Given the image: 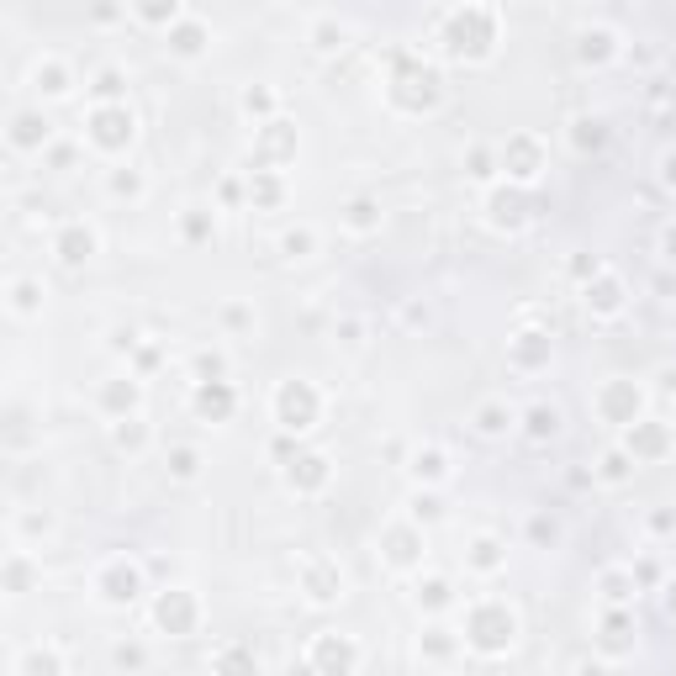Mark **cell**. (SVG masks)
<instances>
[{
  "label": "cell",
  "instance_id": "11",
  "mask_svg": "<svg viewBox=\"0 0 676 676\" xmlns=\"http://www.w3.org/2000/svg\"><path fill=\"white\" fill-rule=\"evenodd\" d=\"M576 43H581V48H576L581 64H608V59H618V53H624V48H618V32L603 27V22H597V27H581Z\"/></svg>",
  "mask_w": 676,
  "mask_h": 676
},
{
  "label": "cell",
  "instance_id": "17",
  "mask_svg": "<svg viewBox=\"0 0 676 676\" xmlns=\"http://www.w3.org/2000/svg\"><path fill=\"white\" fill-rule=\"evenodd\" d=\"M59 254H64V265H80V259H90V254H96V233L74 222V228L59 238Z\"/></svg>",
  "mask_w": 676,
  "mask_h": 676
},
{
  "label": "cell",
  "instance_id": "7",
  "mask_svg": "<svg viewBox=\"0 0 676 676\" xmlns=\"http://www.w3.org/2000/svg\"><path fill=\"white\" fill-rule=\"evenodd\" d=\"M106 571H111V576H101V603H111V608H127V603H138V592H143L138 571L127 566V560H111Z\"/></svg>",
  "mask_w": 676,
  "mask_h": 676
},
{
  "label": "cell",
  "instance_id": "9",
  "mask_svg": "<svg viewBox=\"0 0 676 676\" xmlns=\"http://www.w3.org/2000/svg\"><path fill=\"white\" fill-rule=\"evenodd\" d=\"M312 661H323L328 676H349L354 666H360V650H354L349 640H333V634H317V640H312Z\"/></svg>",
  "mask_w": 676,
  "mask_h": 676
},
{
  "label": "cell",
  "instance_id": "26",
  "mask_svg": "<svg viewBox=\"0 0 676 676\" xmlns=\"http://www.w3.org/2000/svg\"><path fill=\"white\" fill-rule=\"evenodd\" d=\"M312 243H317V233H312V228H291L286 238H280V249H286V259H307V254H312Z\"/></svg>",
  "mask_w": 676,
  "mask_h": 676
},
{
  "label": "cell",
  "instance_id": "1",
  "mask_svg": "<svg viewBox=\"0 0 676 676\" xmlns=\"http://www.w3.org/2000/svg\"><path fill=\"white\" fill-rule=\"evenodd\" d=\"M439 43H449V53H471L486 59L497 43V11L492 6H460L439 16Z\"/></svg>",
  "mask_w": 676,
  "mask_h": 676
},
{
  "label": "cell",
  "instance_id": "15",
  "mask_svg": "<svg viewBox=\"0 0 676 676\" xmlns=\"http://www.w3.org/2000/svg\"><path fill=\"white\" fill-rule=\"evenodd\" d=\"M307 597H312V603H333V597H344V571H338V566H312L307 571Z\"/></svg>",
  "mask_w": 676,
  "mask_h": 676
},
{
  "label": "cell",
  "instance_id": "13",
  "mask_svg": "<svg viewBox=\"0 0 676 676\" xmlns=\"http://www.w3.org/2000/svg\"><path fill=\"white\" fill-rule=\"evenodd\" d=\"M206 43H212V32L201 27V16H196V11H185L180 22L169 27V48H175L180 59H196V53H201Z\"/></svg>",
  "mask_w": 676,
  "mask_h": 676
},
{
  "label": "cell",
  "instance_id": "16",
  "mask_svg": "<svg viewBox=\"0 0 676 676\" xmlns=\"http://www.w3.org/2000/svg\"><path fill=\"white\" fill-rule=\"evenodd\" d=\"M513 360H518V370L550 365V338H544V333H518L513 338Z\"/></svg>",
  "mask_w": 676,
  "mask_h": 676
},
{
  "label": "cell",
  "instance_id": "4",
  "mask_svg": "<svg viewBox=\"0 0 676 676\" xmlns=\"http://www.w3.org/2000/svg\"><path fill=\"white\" fill-rule=\"evenodd\" d=\"M90 143L96 148H106V154H117V148H127L133 143V111L127 106H96L90 111Z\"/></svg>",
  "mask_w": 676,
  "mask_h": 676
},
{
  "label": "cell",
  "instance_id": "24",
  "mask_svg": "<svg viewBox=\"0 0 676 676\" xmlns=\"http://www.w3.org/2000/svg\"><path fill=\"white\" fill-rule=\"evenodd\" d=\"M344 222H349V233H370V228H381V212H375V201H354Z\"/></svg>",
  "mask_w": 676,
  "mask_h": 676
},
{
  "label": "cell",
  "instance_id": "14",
  "mask_svg": "<svg viewBox=\"0 0 676 676\" xmlns=\"http://www.w3.org/2000/svg\"><path fill=\"white\" fill-rule=\"evenodd\" d=\"M513 423H518V412L507 407V402H481V407H476V434H486V439L513 434Z\"/></svg>",
  "mask_w": 676,
  "mask_h": 676
},
{
  "label": "cell",
  "instance_id": "28",
  "mask_svg": "<svg viewBox=\"0 0 676 676\" xmlns=\"http://www.w3.org/2000/svg\"><path fill=\"white\" fill-rule=\"evenodd\" d=\"M27 676H59V655H53V650L32 655V661H27Z\"/></svg>",
  "mask_w": 676,
  "mask_h": 676
},
{
  "label": "cell",
  "instance_id": "2",
  "mask_svg": "<svg viewBox=\"0 0 676 676\" xmlns=\"http://www.w3.org/2000/svg\"><path fill=\"white\" fill-rule=\"evenodd\" d=\"M518 640V613L507 608V603H476L471 608V624H465V645L481 650V655H502V650H513Z\"/></svg>",
  "mask_w": 676,
  "mask_h": 676
},
{
  "label": "cell",
  "instance_id": "6",
  "mask_svg": "<svg viewBox=\"0 0 676 676\" xmlns=\"http://www.w3.org/2000/svg\"><path fill=\"white\" fill-rule=\"evenodd\" d=\"M539 143L534 138H513L502 148V169H507V185H529V180H539Z\"/></svg>",
  "mask_w": 676,
  "mask_h": 676
},
{
  "label": "cell",
  "instance_id": "33",
  "mask_svg": "<svg viewBox=\"0 0 676 676\" xmlns=\"http://www.w3.org/2000/svg\"><path fill=\"white\" fill-rule=\"evenodd\" d=\"M661 180L671 185V191H676V148H671V154L661 159Z\"/></svg>",
  "mask_w": 676,
  "mask_h": 676
},
{
  "label": "cell",
  "instance_id": "30",
  "mask_svg": "<svg viewBox=\"0 0 676 676\" xmlns=\"http://www.w3.org/2000/svg\"><path fill=\"white\" fill-rule=\"evenodd\" d=\"M270 106H275L270 90H243V111H270Z\"/></svg>",
  "mask_w": 676,
  "mask_h": 676
},
{
  "label": "cell",
  "instance_id": "5",
  "mask_svg": "<svg viewBox=\"0 0 676 676\" xmlns=\"http://www.w3.org/2000/svg\"><path fill=\"white\" fill-rule=\"evenodd\" d=\"M486 206H492V228L518 233L523 222H529V196H523V185H497Z\"/></svg>",
  "mask_w": 676,
  "mask_h": 676
},
{
  "label": "cell",
  "instance_id": "32",
  "mask_svg": "<svg viewBox=\"0 0 676 676\" xmlns=\"http://www.w3.org/2000/svg\"><path fill=\"white\" fill-rule=\"evenodd\" d=\"M175 476H196V455H191V449H180V455H175Z\"/></svg>",
  "mask_w": 676,
  "mask_h": 676
},
{
  "label": "cell",
  "instance_id": "27",
  "mask_svg": "<svg viewBox=\"0 0 676 676\" xmlns=\"http://www.w3.org/2000/svg\"><path fill=\"white\" fill-rule=\"evenodd\" d=\"M471 550H476V555H471V566H476V571H497V566H502V555H497L502 544H497V539H476Z\"/></svg>",
  "mask_w": 676,
  "mask_h": 676
},
{
  "label": "cell",
  "instance_id": "31",
  "mask_svg": "<svg viewBox=\"0 0 676 676\" xmlns=\"http://www.w3.org/2000/svg\"><path fill=\"white\" fill-rule=\"evenodd\" d=\"M603 465H608V471H603V481H624V476H629V471H624V465H629V455H608Z\"/></svg>",
  "mask_w": 676,
  "mask_h": 676
},
{
  "label": "cell",
  "instance_id": "20",
  "mask_svg": "<svg viewBox=\"0 0 676 676\" xmlns=\"http://www.w3.org/2000/svg\"><path fill=\"white\" fill-rule=\"evenodd\" d=\"M412 476H418V481H444L449 476L444 449H418V455H412Z\"/></svg>",
  "mask_w": 676,
  "mask_h": 676
},
{
  "label": "cell",
  "instance_id": "22",
  "mask_svg": "<svg viewBox=\"0 0 676 676\" xmlns=\"http://www.w3.org/2000/svg\"><path fill=\"white\" fill-rule=\"evenodd\" d=\"M37 90H48V96H64V90H69V69L64 64H37Z\"/></svg>",
  "mask_w": 676,
  "mask_h": 676
},
{
  "label": "cell",
  "instance_id": "3",
  "mask_svg": "<svg viewBox=\"0 0 676 676\" xmlns=\"http://www.w3.org/2000/svg\"><path fill=\"white\" fill-rule=\"evenodd\" d=\"M317 412H323V397L312 391V381H286L275 391V423L291 428V434H307L317 423Z\"/></svg>",
  "mask_w": 676,
  "mask_h": 676
},
{
  "label": "cell",
  "instance_id": "12",
  "mask_svg": "<svg viewBox=\"0 0 676 676\" xmlns=\"http://www.w3.org/2000/svg\"><path fill=\"white\" fill-rule=\"evenodd\" d=\"M587 307H592V317H618V312H624V280H618V275H592Z\"/></svg>",
  "mask_w": 676,
  "mask_h": 676
},
{
  "label": "cell",
  "instance_id": "29",
  "mask_svg": "<svg viewBox=\"0 0 676 676\" xmlns=\"http://www.w3.org/2000/svg\"><path fill=\"white\" fill-rule=\"evenodd\" d=\"M412 518H418V523L428 518V523H434V518H439V497H412Z\"/></svg>",
  "mask_w": 676,
  "mask_h": 676
},
{
  "label": "cell",
  "instance_id": "23",
  "mask_svg": "<svg viewBox=\"0 0 676 676\" xmlns=\"http://www.w3.org/2000/svg\"><path fill=\"white\" fill-rule=\"evenodd\" d=\"M344 37H349V27L338 22V16H317V48H323V53L344 48Z\"/></svg>",
  "mask_w": 676,
  "mask_h": 676
},
{
  "label": "cell",
  "instance_id": "21",
  "mask_svg": "<svg viewBox=\"0 0 676 676\" xmlns=\"http://www.w3.org/2000/svg\"><path fill=\"white\" fill-rule=\"evenodd\" d=\"M603 587H608V603H629L634 592H640V581H634V571H624V566H613L608 576H603Z\"/></svg>",
  "mask_w": 676,
  "mask_h": 676
},
{
  "label": "cell",
  "instance_id": "10",
  "mask_svg": "<svg viewBox=\"0 0 676 676\" xmlns=\"http://www.w3.org/2000/svg\"><path fill=\"white\" fill-rule=\"evenodd\" d=\"M154 618H159V629H169V634H185V629L196 624V603H191V592H185V587L164 592V597H159V608H154Z\"/></svg>",
  "mask_w": 676,
  "mask_h": 676
},
{
  "label": "cell",
  "instance_id": "18",
  "mask_svg": "<svg viewBox=\"0 0 676 676\" xmlns=\"http://www.w3.org/2000/svg\"><path fill=\"white\" fill-rule=\"evenodd\" d=\"M523 423H529V434H534V439H555V434H560V407L534 402L529 412H523Z\"/></svg>",
  "mask_w": 676,
  "mask_h": 676
},
{
  "label": "cell",
  "instance_id": "19",
  "mask_svg": "<svg viewBox=\"0 0 676 676\" xmlns=\"http://www.w3.org/2000/svg\"><path fill=\"white\" fill-rule=\"evenodd\" d=\"M418 544H423V534H418V529L391 534V566H397V571H412V566H418Z\"/></svg>",
  "mask_w": 676,
  "mask_h": 676
},
{
  "label": "cell",
  "instance_id": "34",
  "mask_svg": "<svg viewBox=\"0 0 676 676\" xmlns=\"http://www.w3.org/2000/svg\"><path fill=\"white\" fill-rule=\"evenodd\" d=\"M661 254L671 259V265H676V222H671V228L661 233Z\"/></svg>",
  "mask_w": 676,
  "mask_h": 676
},
{
  "label": "cell",
  "instance_id": "25",
  "mask_svg": "<svg viewBox=\"0 0 676 676\" xmlns=\"http://www.w3.org/2000/svg\"><path fill=\"white\" fill-rule=\"evenodd\" d=\"M217 676H259V661L243 650H222V671Z\"/></svg>",
  "mask_w": 676,
  "mask_h": 676
},
{
  "label": "cell",
  "instance_id": "35",
  "mask_svg": "<svg viewBox=\"0 0 676 676\" xmlns=\"http://www.w3.org/2000/svg\"><path fill=\"white\" fill-rule=\"evenodd\" d=\"M666 608L676 613V581H671V587H666Z\"/></svg>",
  "mask_w": 676,
  "mask_h": 676
},
{
  "label": "cell",
  "instance_id": "8",
  "mask_svg": "<svg viewBox=\"0 0 676 676\" xmlns=\"http://www.w3.org/2000/svg\"><path fill=\"white\" fill-rule=\"evenodd\" d=\"M597 412H603L608 423H634V412H640V391L629 381H608L597 391Z\"/></svg>",
  "mask_w": 676,
  "mask_h": 676
}]
</instances>
